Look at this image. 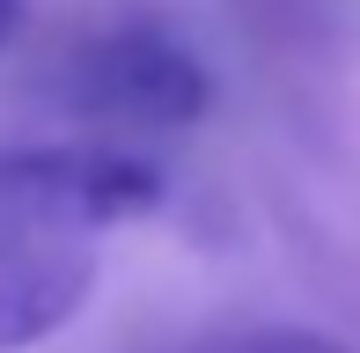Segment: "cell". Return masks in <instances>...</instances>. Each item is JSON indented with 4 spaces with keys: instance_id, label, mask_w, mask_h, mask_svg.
I'll return each instance as SVG.
<instances>
[{
    "instance_id": "cell-1",
    "label": "cell",
    "mask_w": 360,
    "mask_h": 353,
    "mask_svg": "<svg viewBox=\"0 0 360 353\" xmlns=\"http://www.w3.org/2000/svg\"><path fill=\"white\" fill-rule=\"evenodd\" d=\"M214 103V74L176 30L162 23H118L96 44H81L67 67V110L96 125L103 140L125 133H184Z\"/></svg>"
},
{
    "instance_id": "cell-2",
    "label": "cell",
    "mask_w": 360,
    "mask_h": 353,
    "mask_svg": "<svg viewBox=\"0 0 360 353\" xmlns=\"http://www.w3.org/2000/svg\"><path fill=\"white\" fill-rule=\"evenodd\" d=\"M96 265H103L96 221L22 184H0V353L67 331L96 295Z\"/></svg>"
},
{
    "instance_id": "cell-3",
    "label": "cell",
    "mask_w": 360,
    "mask_h": 353,
    "mask_svg": "<svg viewBox=\"0 0 360 353\" xmlns=\"http://www.w3.org/2000/svg\"><path fill=\"white\" fill-rule=\"evenodd\" d=\"M0 184H22L37 199L74 206L96 229H118V221H140L162 206V169L125 155L118 140H81V148H22L0 162Z\"/></svg>"
},
{
    "instance_id": "cell-4",
    "label": "cell",
    "mask_w": 360,
    "mask_h": 353,
    "mask_svg": "<svg viewBox=\"0 0 360 353\" xmlns=\"http://www.w3.org/2000/svg\"><path fill=\"white\" fill-rule=\"evenodd\" d=\"M206 353H353V346L331 339V331H302V324H257V331H236V339H214Z\"/></svg>"
},
{
    "instance_id": "cell-5",
    "label": "cell",
    "mask_w": 360,
    "mask_h": 353,
    "mask_svg": "<svg viewBox=\"0 0 360 353\" xmlns=\"http://www.w3.org/2000/svg\"><path fill=\"white\" fill-rule=\"evenodd\" d=\"M15 23H22V0H0V44L15 37Z\"/></svg>"
}]
</instances>
